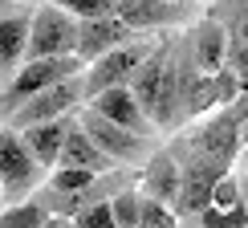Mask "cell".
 <instances>
[{
	"mask_svg": "<svg viewBox=\"0 0 248 228\" xmlns=\"http://www.w3.org/2000/svg\"><path fill=\"white\" fill-rule=\"evenodd\" d=\"M134 98L142 102L147 118L159 130H179L183 127V106H179V65H175V41H159V49L139 65L130 78Z\"/></svg>",
	"mask_w": 248,
	"mask_h": 228,
	"instance_id": "cell-1",
	"label": "cell"
},
{
	"mask_svg": "<svg viewBox=\"0 0 248 228\" xmlns=\"http://www.w3.org/2000/svg\"><path fill=\"white\" fill-rule=\"evenodd\" d=\"M86 74V61H81L78 53H61V57H29L20 61V65L8 74L4 90H0V118H8L20 102H29L33 94H41V90L57 86V81L65 78H78Z\"/></svg>",
	"mask_w": 248,
	"mask_h": 228,
	"instance_id": "cell-2",
	"label": "cell"
},
{
	"mask_svg": "<svg viewBox=\"0 0 248 228\" xmlns=\"http://www.w3.org/2000/svg\"><path fill=\"white\" fill-rule=\"evenodd\" d=\"M45 179H49V171L29 151L25 134L13 127H0V188H4V204L29 200Z\"/></svg>",
	"mask_w": 248,
	"mask_h": 228,
	"instance_id": "cell-3",
	"label": "cell"
},
{
	"mask_svg": "<svg viewBox=\"0 0 248 228\" xmlns=\"http://www.w3.org/2000/svg\"><path fill=\"white\" fill-rule=\"evenodd\" d=\"M155 49H159V37H142L134 33L130 41H122V45H114L110 53H102L94 65H86V94L94 98L98 90H110V86H130V78L139 74V65L147 61ZM86 98V102H90Z\"/></svg>",
	"mask_w": 248,
	"mask_h": 228,
	"instance_id": "cell-4",
	"label": "cell"
},
{
	"mask_svg": "<svg viewBox=\"0 0 248 228\" xmlns=\"http://www.w3.org/2000/svg\"><path fill=\"white\" fill-rule=\"evenodd\" d=\"M78 122L94 134V143L118 163V167H142V163L159 151L151 134H139V130L118 127V122H110L106 114H98L94 106H81V110H78Z\"/></svg>",
	"mask_w": 248,
	"mask_h": 228,
	"instance_id": "cell-5",
	"label": "cell"
},
{
	"mask_svg": "<svg viewBox=\"0 0 248 228\" xmlns=\"http://www.w3.org/2000/svg\"><path fill=\"white\" fill-rule=\"evenodd\" d=\"M86 78H65V81H57V86H49V90H41V94H33L29 102H20V106L4 118V127H13V130H29V127H37V122H53L61 118V114H78L81 106H86Z\"/></svg>",
	"mask_w": 248,
	"mask_h": 228,
	"instance_id": "cell-6",
	"label": "cell"
},
{
	"mask_svg": "<svg viewBox=\"0 0 248 228\" xmlns=\"http://www.w3.org/2000/svg\"><path fill=\"white\" fill-rule=\"evenodd\" d=\"M78 49V16L65 13L61 4L45 0L33 8V29H29V57H61Z\"/></svg>",
	"mask_w": 248,
	"mask_h": 228,
	"instance_id": "cell-7",
	"label": "cell"
},
{
	"mask_svg": "<svg viewBox=\"0 0 248 228\" xmlns=\"http://www.w3.org/2000/svg\"><path fill=\"white\" fill-rule=\"evenodd\" d=\"M187 13L191 8L175 4V0H114V16L130 33H142V37H159V33L179 29Z\"/></svg>",
	"mask_w": 248,
	"mask_h": 228,
	"instance_id": "cell-8",
	"label": "cell"
},
{
	"mask_svg": "<svg viewBox=\"0 0 248 228\" xmlns=\"http://www.w3.org/2000/svg\"><path fill=\"white\" fill-rule=\"evenodd\" d=\"M208 16L228 29V65L248 86V0H212Z\"/></svg>",
	"mask_w": 248,
	"mask_h": 228,
	"instance_id": "cell-9",
	"label": "cell"
},
{
	"mask_svg": "<svg viewBox=\"0 0 248 228\" xmlns=\"http://www.w3.org/2000/svg\"><path fill=\"white\" fill-rule=\"evenodd\" d=\"M86 106H94L98 114H106L110 122H118V127H126V130H139V134H155V130H159V127L147 118V110H142V102L134 98V90H130V86L98 90V94L90 98Z\"/></svg>",
	"mask_w": 248,
	"mask_h": 228,
	"instance_id": "cell-10",
	"label": "cell"
},
{
	"mask_svg": "<svg viewBox=\"0 0 248 228\" xmlns=\"http://www.w3.org/2000/svg\"><path fill=\"white\" fill-rule=\"evenodd\" d=\"M134 33L114 13H106V16H86V20H78V49L74 53L86 61V65H94V61L102 53H110L114 45H122V41H130Z\"/></svg>",
	"mask_w": 248,
	"mask_h": 228,
	"instance_id": "cell-11",
	"label": "cell"
},
{
	"mask_svg": "<svg viewBox=\"0 0 248 228\" xmlns=\"http://www.w3.org/2000/svg\"><path fill=\"white\" fill-rule=\"evenodd\" d=\"M183 45H187V53H191L200 74H216V69L228 65V29L216 16H203L200 25L183 37Z\"/></svg>",
	"mask_w": 248,
	"mask_h": 228,
	"instance_id": "cell-12",
	"label": "cell"
},
{
	"mask_svg": "<svg viewBox=\"0 0 248 228\" xmlns=\"http://www.w3.org/2000/svg\"><path fill=\"white\" fill-rule=\"evenodd\" d=\"M179 183H183V167H179V155L175 147H159L147 163L139 167V192L155 195V200H179Z\"/></svg>",
	"mask_w": 248,
	"mask_h": 228,
	"instance_id": "cell-13",
	"label": "cell"
},
{
	"mask_svg": "<svg viewBox=\"0 0 248 228\" xmlns=\"http://www.w3.org/2000/svg\"><path fill=\"white\" fill-rule=\"evenodd\" d=\"M57 167H86V171H98L102 175V171H114L118 163L98 147L94 134L81 127L78 114H74V127H69V139H65V147H61V163H57Z\"/></svg>",
	"mask_w": 248,
	"mask_h": 228,
	"instance_id": "cell-14",
	"label": "cell"
},
{
	"mask_svg": "<svg viewBox=\"0 0 248 228\" xmlns=\"http://www.w3.org/2000/svg\"><path fill=\"white\" fill-rule=\"evenodd\" d=\"M29 29H33V8L20 4L16 13L0 16V69L13 74L29 53Z\"/></svg>",
	"mask_w": 248,
	"mask_h": 228,
	"instance_id": "cell-15",
	"label": "cell"
},
{
	"mask_svg": "<svg viewBox=\"0 0 248 228\" xmlns=\"http://www.w3.org/2000/svg\"><path fill=\"white\" fill-rule=\"evenodd\" d=\"M69 127H74V114H61V118H53V122H37V127L20 130L25 143H29V151L41 159L45 171H53L61 163V147H65V139H69Z\"/></svg>",
	"mask_w": 248,
	"mask_h": 228,
	"instance_id": "cell-16",
	"label": "cell"
},
{
	"mask_svg": "<svg viewBox=\"0 0 248 228\" xmlns=\"http://www.w3.org/2000/svg\"><path fill=\"white\" fill-rule=\"evenodd\" d=\"M49 220V208L29 195V200H16V204H4L0 208V228H41Z\"/></svg>",
	"mask_w": 248,
	"mask_h": 228,
	"instance_id": "cell-17",
	"label": "cell"
},
{
	"mask_svg": "<svg viewBox=\"0 0 248 228\" xmlns=\"http://www.w3.org/2000/svg\"><path fill=\"white\" fill-rule=\"evenodd\" d=\"M110 208H114L118 228H139L142 224V192H139V183H130V188H122L118 195H110Z\"/></svg>",
	"mask_w": 248,
	"mask_h": 228,
	"instance_id": "cell-18",
	"label": "cell"
},
{
	"mask_svg": "<svg viewBox=\"0 0 248 228\" xmlns=\"http://www.w3.org/2000/svg\"><path fill=\"white\" fill-rule=\"evenodd\" d=\"M200 228H248V204H236V208H203L200 216H191Z\"/></svg>",
	"mask_w": 248,
	"mask_h": 228,
	"instance_id": "cell-19",
	"label": "cell"
},
{
	"mask_svg": "<svg viewBox=\"0 0 248 228\" xmlns=\"http://www.w3.org/2000/svg\"><path fill=\"white\" fill-rule=\"evenodd\" d=\"M179 208L167 200H155V195H142V224L139 228H179Z\"/></svg>",
	"mask_w": 248,
	"mask_h": 228,
	"instance_id": "cell-20",
	"label": "cell"
},
{
	"mask_svg": "<svg viewBox=\"0 0 248 228\" xmlns=\"http://www.w3.org/2000/svg\"><path fill=\"white\" fill-rule=\"evenodd\" d=\"M94 179H98V171H86V167H53L45 183H53L61 192H86Z\"/></svg>",
	"mask_w": 248,
	"mask_h": 228,
	"instance_id": "cell-21",
	"label": "cell"
},
{
	"mask_svg": "<svg viewBox=\"0 0 248 228\" xmlns=\"http://www.w3.org/2000/svg\"><path fill=\"white\" fill-rule=\"evenodd\" d=\"M236 204H244V188L236 179V171H224L212 188V208H236Z\"/></svg>",
	"mask_w": 248,
	"mask_h": 228,
	"instance_id": "cell-22",
	"label": "cell"
},
{
	"mask_svg": "<svg viewBox=\"0 0 248 228\" xmlns=\"http://www.w3.org/2000/svg\"><path fill=\"white\" fill-rule=\"evenodd\" d=\"M74 228H118L110 200H98V204H90V208H81L74 216Z\"/></svg>",
	"mask_w": 248,
	"mask_h": 228,
	"instance_id": "cell-23",
	"label": "cell"
},
{
	"mask_svg": "<svg viewBox=\"0 0 248 228\" xmlns=\"http://www.w3.org/2000/svg\"><path fill=\"white\" fill-rule=\"evenodd\" d=\"M53 4H61L65 13H74L78 20H86V16H106V13H114V0H53Z\"/></svg>",
	"mask_w": 248,
	"mask_h": 228,
	"instance_id": "cell-24",
	"label": "cell"
},
{
	"mask_svg": "<svg viewBox=\"0 0 248 228\" xmlns=\"http://www.w3.org/2000/svg\"><path fill=\"white\" fill-rule=\"evenodd\" d=\"M41 228H74V220H69V216H49Z\"/></svg>",
	"mask_w": 248,
	"mask_h": 228,
	"instance_id": "cell-25",
	"label": "cell"
},
{
	"mask_svg": "<svg viewBox=\"0 0 248 228\" xmlns=\"http://www.w3.org/2000/svg\"><path fill=\"white\" fill-rule=\"evenodd\" d=\"M16 8H20L16 0H0V16H8V13H16Z\"/></svg>",
	"mask_w": 248,
	"mask_h": 228,
	"instance_id": "cell-26",
	"label": "cell"
},
{
	"mask_svg": "<svg viewBox=\"0 0 248 228\" xmlns=\"http://www.w3.org/2000/svg\"><path fill=\"white\" fill-rule=\"evenodd\" d=\"M175 4H187L191 8V4H208V0H175Z\"/></svg>",
	"mask_w": 248,
	"mask_h": 228,
	"instance_id": "cell-27",
	"label": "cell"
},
{
	"mask_svg": "<svg viewBox=\"0 0 248 228\" xmlns=\"http://www.w3.org/2000/svg\"><path fill=\"white\" fill-rule=\"evenodd\" d=\"M16 4H29V8H37V4H45V0H16Z\"/></svg>",
	"mask_w": 248,
	"mask_h": 228,
	"instance_id": "cell-28",
	"label": "cell"
},
{
	"mask_svg": "<svg viewBox=\"0 0 248 228\" xmlns=\"http://www.w3.org/2000/svg\"><path fill=\"white\" fill-rule=\"evenodd\" d=\"M0 208H4V188H0Z\"/></svg>",
	"mask_w": 248,
	"mask_h": 228,
	"instance_id": "cell-29",
	"label": "cell"
},
{
	"mask_svg": "<svg viewBox=\"0 0 248 228\" xmlns=\"http://www.w3.org/2000/svg\"><path fill=\"white\" fill-rule=\"evenodd\" d=\"M0 127H4V118H0Z\"/></svg>",
	"mask_w": 248,
	"mask_h": 228,
	"instance_id": "cell-30",
	"label": "cell"
},
{
	"mask_svg": "<svg viewBox=\"0 0 248 228\" xmlns=\"http://www.w3.org/2000/svg\"><path fill=\"white\" fill-rule=\"evenodd\" d=\"M0 74H4V69H0Z\"/></svg>",
	"mask_w": 248,
	"mask_h": 228,
	"instance_id": "cell-31",
	"label": "cell"
}]
</instances>
